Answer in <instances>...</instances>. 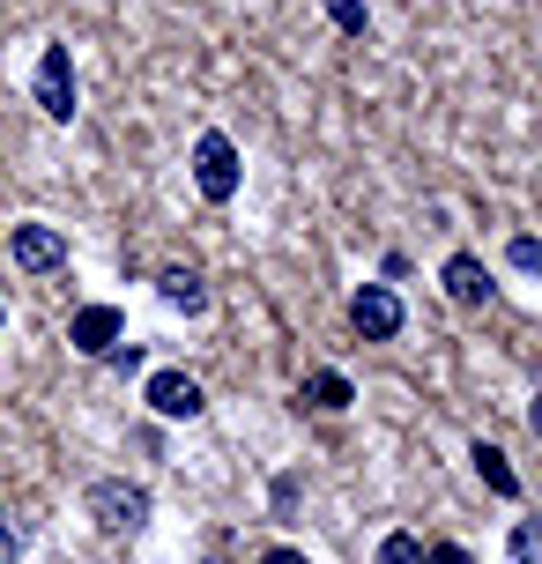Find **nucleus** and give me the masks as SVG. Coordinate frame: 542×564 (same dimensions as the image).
I'll list each match as a JSON object with an SVG mask.
<instances>
[{
	"instance_id": "f257e3e1",
	"label": "nucleus",
	"mask_w": 542,
	"mask_h": 564,
	"mask_svg": "<svg viewBox=\"0 0 542 564\" xmlns=\"http://www.w3.org/2000/svg\"><path fill=\"white\" fill-rule=\"evenodd\" d=\"M89 520H97L105 535H134V528L149 520V490H142V482H127V476L89 482Z\"/></svg>"
},
{
	"instance_id": "f03ea898",
	"label": "nucleus",
	"mask_w": 542,
	"mask_h": 564,
	"mask_svg": "<svg viewBox=\"0 0 542 564\" xmlns=\"http://www.w3.org/2000/svg\"><path fill=\"white\" fill-rule=\"evenodd\" d=\"M194 186H200V200H216V208L238 194V149H230V134L194 141Z\"/></svg>"
},
{
	"instance_id": "7ed1b4c3",
	"label": "nucleus",
	"mask_w": 542,
	"mask_h": 564,
	"mask_svg": "<svg viewBox=\"0 0 542 564\" xmlns=\"http://www.w3.org/2000/svg\"><path fill=\"white\" fill-rule=\"evenodd\" d=\"M401 319H409V312H401V297L387 290V282H365V290L349 297V327H357L365 341H394Z\"/></svg>"
},
{
	"instance_id": "20e7f679",
	"label": "nucleus",
	"mask_w": 542,
	"mask_h": 564,
	"mask_svg": "<svg viewBox=\"0 0 542 564\" xmlns=\"http://www.w3.org/2000/svg\"><path fill=\"white\" fill-rule=\"evenodd\" d=\"M8 253H15L23 275H59V268H67V238H59L53 224H15Z\"/></svg>"
},
{
	"instance_id": "39448f33",
	"label": "nucleus",
	"mask_w": 542,
	"mask_h": 564,
	"mask_svg": "<svg viewBox=\"0 0 542 564\" xmlns=\"http://www.w3.org/2000/svg\"><path fill=\"white\" fill-rule=\"evenodd\" d=\"M37 112L75 119V59H67V45H45V59H37Z\"/></svg>"
},
{
	"instance_id": "423d86ee",
	"label": "nucleus",
	"mask_w": 542,
	"mask_h": 564,
	"mask_svg": "<svg viewBox=\"0 0 542 564\" xmlns=\"http://www.w3.org/2000/svg\"><path fill=\"white\" fill-rule=\"evenodd\" d=\"M119 335H127V319H119L112 305H83V312H75V327H67V341H75L83 357H112Z\"/></svg>"
},
{
	"instance_id": "0eeeda50",
	"label": "nucleus",
	"mask_w": 542,
	"mask_h": 564,
	"mask_svg": "<svg viewBox=\"0 0 542 564\" xmlns=\"http://www.w3.org/2000/svg\"><path fill=\"white\" fill-rule=\"evenodd\" d=\"M149 409L156 416H200L208 401H200V379H186V371H149Z\"/></svg>"
},
{
	"instance_id": "6e6552de",
	"label": "nucleus",
	"mask_w": 542,
	"mask_h": 564,
	"mask_svg": "<svg viewBox=\"0 0 542 564\" xmlns=\"http://www.w3.org/2000/svg\"><path fill=\"white\" fill-rule=\"evenodd\" d=\"M446 297H454V305H484L490 297V268L476 253H454L446 260Z\"/></svg>"
},
{
	"instance_id": "1a4fd4ad",
	"label": "nucleus",
	"mask_w": 542,
	"mask_h": 564,
	"mask_svg": "<svg viewBox=\"0 0 542 564\" xmlns=\"http://www.w3.org/2000/svg\"><path fill=\"white\" fill-rule=\"evenodd\" d=\"M156 297L172 312H200L208 305V282H200V268H164V275H156Z\"/></svg>"
},
{
	"instance_id": "9d476101",
	"label": "nucleus",
	"mask_w": 542,
	"mask_h": 564,
	"mask_svg": "<svg viewBox=\"0 0 542 564\" xmlns=\"http://www.w3.org/2000/svg\"><path fill=\"white\" fill-rule=\"evenodd\" d=\"M305 401H313L319 416H343V409H349L357 394H349V379H343V371H313V379H305Z\"/></svg>"
},
{
	"instance_id": "9b49d317",
	"label": "nucleus",
	"mask_w": 542,
	"mask_h": 564,
	"mask_svg": "<svg viewBox=\"0 0 542 564\" xmlns=\"http://www.w3.org/2000/svg\"><path fill=\"white\" fill-rule=\"evenodd\" d=\"M476 476H484L498 498H520V476H513V460H506L498 446H476Z\"/></svg>"
},
{
	"instance_id": "f8f14e48",
	"label": "nucleus",
	"mask_w": 542,
	"mask_h": 564,
	"mask_svg": "<svg viewBox=\"0 0 542 564\" xmlns=\"http://www.w3.org/2000/svg\"><path fill=\"white\" fill-rule=\"evenodd\" d=\"M379 564H424V542L416 535H387L379 542Z\"/></svg>"
},
{
	"instance_id": "ddd939ff",
	"label": "nucleus",
	"mask_w": 542,
	"mask_h": 564,
	"mask_svg": "<svg viewBox=\"0 0 542 564\" xmlns=\"http://www.w3.org/2000/svg\"><path fill=\"white\" fill-rule=\"evenodd\" d=\"M506 557H513V564H542V542H535V520H520V528H513V542H506Z\"/></svg>"
},
{
	"instance_id": "4468645a",
	"label": "nucleus",
	"mask_w": 542,
	"mask_h": 564,
	"mask_svg": "<svg viewBox=\"0 0 542 564\" xmlns=\"http://www.w3.org/2000/svg\"><path fill=\"white\" fill-rule=\"evenodd\" d=\"M327 15H335L349 37H365V0H327Z\"/></svg>"
},
{
	"instance_id": "2eb2a0df",
	"label": "nucleus",
	"mask_w": 542,
	"mask_h": 564,
	"mask_svg": "<svg viewBox=\"0 0 542 564\" xmlns=\"http://www.w3.org/2000/svg\"><path fill=\"white\" fill-rule=\"evenodd\" d=\"M15 557H23V528L0 512V564H15Z\"/></svg>"
},
{
	"instance_id": "dca6fc26",
	"label": "nucleus",
	"mask_w": 542,
	"mask_h": 564,
	"mask_svg": "<svg viewBox=\"0 0 542 564\" xmlns=\"http://www.w3.org/2000/svg\"><path fill=\"white\" fill-rule=\"evenodd\" d=\"M513 268H520V275H535V268H542V246H535V238H513Z\"/></svg>"
},
{
	"instance_id": "f3484780",
	"label": "nucleus",
	"mask_w": 542,
	"mask_h": 564,
	"mask_svg": "<svg viewBox=\"0 0 542 564\" xmlns=\"http://www.w3.org/2000/svg\"><path fill=\"white\" fill-rule=\"evenodd\" d=\"M424 564H476V557H468L460 542H438V550H424Z\"/></svg>"
},
{
	"instance_id": "a211bd4d",
	"label": "nucleus",
	"mask_w": 542,
	"mask_h": 564,
	"mask_svg": "<svg viewBox=\"0 0 542 564\" xmlns=\"http://www.w3.org/2000/svg\"><path fill=\"white\" fill-rule=\"evenodd\" d=\"M260 564H305V550H290V542H275V550H268Z\"/></svg>"
},
{
	"instance_id": "6ab92c4d",
	"label": "nucleus",
	"mask_w": 542,
	"mask_h": 564,
	"mask_svg": "<svg viewBox=\"0 0 542 564\" xmlns=\"http://www.w3.org/2000/svg\"><path fill=\"white\" fill-rule=\"evenodd\" d=\"M208 564H216V557H208Z\"/></svg>"
}]
</instances>
